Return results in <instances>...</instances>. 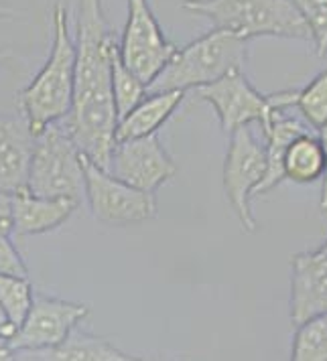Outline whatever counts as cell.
I'll return each instance as SVG.
<instances>
[{
  "mask_svg": "<svg viewBox=\"0 0 327 361\" xmlns=\"http://www.w3.org/2000/svg\"><path fill=\"white\" fill-rule=\"evenodd\" d=\"M185 94L187 92H181V90L148 92L129 114L118 120L114 132L116 142L143 138V136L159 132L165 122L175 114V110L181 106Z\"/></svg>",
  "mask_w": 327,
  "mask_h": 361,
  "instance_id": "cell-15",
  "label": "cell"
},
{
  "mask_svg": "<svg viewBox=\"0 0 327 361\" xmlns=\"http://www.w3.org/2000/svg\"><path fill=\"white\" fill-rule=\"evenodd\" d=\"M73 99L64 126L83 157L106 169L114 148L118 116L112 94V66L118 37L104 15L102 0H80L76 20Z\"/></svg>",
  "mask_w": 327,
  "mask_h": 361,
  "instance_id": "cell-1",
  "label": "cell"
},
{
  "mask_svg": "<svg viewBox=\"0 0 327 361\" xmlns=\"http://www.w3.org/2000/svg\"><path fill=\"white\" fill-rule=\"evenodd\" d=\"M0 274H11V276H20L29 279L27 264L23 262L18 250L13 246L8 235H0Z\"/></svg>",
  "mask_w": 327,
  "mask_h": 361,
  "instance_id": "cell-24",
  "label": "cell"
},
{
  "mask_svg": "<svg viewBox=\"0 0 327 361\" xmlns=\"http://www.w3.org/2000/svg\"><path fill=\"white\" fill-rule=\"evenodd\" d=\"M319 57H327V0H293Z\"/></svg>",
  "mask_w": 327,
  "mask_h": 361,
  "instance_id": "cell-23",
  "label": "cell"
},
{
  "mask_svg": "<svg viewBox=\"0 0 327 361\" xmlns=\"http://www.w3.org/2000/svg\"><path fill=\"white\" fill-rule=\"evenodd\" d=\"M90 307L64 298L35 295L33 305L11 337L18 355H31L59 345L88 317Z\"/></svg>",
  "mask_w": 327,
  "mask_h": 361,
  "instance_id": "cell-10",
  "label": "cell"
},
{
  "mask_svg": "<svg viewBox=\"0 0 327 361\" xmlns=\"http://www.w3.org/2000/svg\"><path fill=\"white\" fill-rule=\"evenodd\" d=\"M248 41L236 35L212 29L189 45L175 51L163 71L153 80L147 92L196 90L220 80L234 69H244Z\"/></svg>",
  "mask_w": 327,
  "mask_h": 361,
  "instance_id": "cell-4",
  "label": "cell"
},
{
  "mask_svg": "<svg viewBox=\"0 0 327 361\" xmlns=\"http://www.w3.org/2000/svg\"><path fill=\"white\" fill-rule=\"evenodd\" d=\"M181 8L244 41L256 37L311 41L293 0H183Z\"/></svg>",
  "mask_w": 327,
  "mask_h": 361,
  "instance_id": "cell-3",
  "label": "cell"
},
{
  "mask_svg": "<svg viewBox=\"0 0 327 361\" xmlns=\"http://www.w3.org/2000/svg\"><path fill=\"white\" fill-rule=\"evenodd\" d=\"M319 140H321V147L326 152V171H323V177H321V197H319V209L321 214H327V122L319 128Z\"/></svg>",
  "mask_w": 327,
  "mask_h": 361,
  "instance_id": "cell-26",
  "label": "cell"
},
{
  "mask_svg": "<svg viewBox=\"0 0 327 361\" xmlns=\"http://www.w3.org/2000/svg\"><path fill=\"white\" fill-rule=\"evenodd\" d=\"M106 169L120 180L148 193H155L179 171L157 132L116 142Z\"/></svg>",
  "mask_w": 327,
  "mask_h": 361,
  "instance_id": "cell-11",
  "label": "cell"
},
{
  "mask_svg": "<svg viewBox=\"0 0 327 361\" xmlns=\"http://www.w3.org/2000/svg\"><path fill=\"white\" fill-rule=\"evenodd\" d=\"M15 331H17V325L11 321V317H8L6 311L0 307V335H2V337H13Z\"/></svg>",
  "mask_w": 327,
  "mask_h": 361,
  "instance_id": "cell-28",
  "label": "cell"
},
{
  "mask_svg": "<svg viewBox=\"0 0 327 361\" xmlns=\"http://www.w3.org/2000/svg\"><path fill=\"white\" fill-rule=\"evenodd\" d=\"M295 108L315 132L327 122V69L317 73L303 90H297Z\"/></svg>",
  "mask_w": 327,
  "mask_h": 361,
  "instance_id": "cell-20",
  "label": "cell"
},
{
  "mask_svg": "<svg viewBox=\"0 0 327 361\" xmlns=\"http://www.w3.org/2000/svg\"><path fill=\"white\" fill-rule=\"evenodd\" d=\"M35 136L25 116L0 112V191L18 193L27 187Z\"/></svg>",
  "mask_w": 327,
  "mask_h": 361,
  "instance_id": "cell-13",
  "label": "cell"
},
{
  "mask_svg": "<svg viewBox=\"0 0 327 361\" xmlns=\"http://www.w3.org/2000/svg\"><path fill=\"white\" fill-rule=\"evenodd\" d=\"M13 13H15L13 8H8V6H2V4H0V20H2V18H8ZM11 57H13V51L0 49V66H2L6 59H11Z\"/></svg>",
  "mask_w": 327,
  "mask_h": 361,
  "instance_id": "cell-29",
  "label": "cell"
},
{
  "mask_svg": "<svg viewBox=\"0 0 327 361\" xmlns=\"http://www.w3.org/2000/svg\"><path fill=\"white\" fill-rule=\"evenodd\" d=\"M295 327L291 360L327 361V311L317 312Z\"/></svg>",
  "mask_w": 327,
  "mask_h": 361,
  "instance_id": "cell-19",
  "label": "cell"
},
{
  "mask_svg": "<svg viewBox=\"0 0 327 361\" xmlns=\"http://www.w3.org/2000/svg\"><path fill=\"white\" fill-rule=\"evenodd\" d=\"M175 51L177 47L167 39L148 0H129V18L118 39L122 66L148 87Z\"/></svg>",
  "mask_w": 327,
  "mask_h": 361,
  "instance_id": "cell-9",
  "label": "cell"
},
{
  "mask_svg": "<svg viewBox=\"0 0 327 361\" xmlns=\"http://www.w3.org/2000/svg\"><path fill=\"white\" fill-rule=\"evenodd\" d=\"M83 195L92 215L108 226H138L157 217V197L114 177L83 157Z\"/></svg>",
  "mask_w": 327,
  "mask_h": 361,
  "instance_id": "cell-8",
  "label": "cell"
},
{
  "mask_svg": "<svg viewBox=\"0 0 327 361\" xmlns=\"http://www.w3.org/2000/svg\"><path fill=\"white\" fill-rule=\"evenodd\" d=\"M25 360H41V361H134L138 357L126 355L118 347L110 343L108 339L98 337L90 331H85L80 325L69 331L66 339L59 345L31 353Z\"/></svg>",
  "mask_w": 327,
  "mask_h": 361,
  "instance_id": "cell-16",
  "label": "cell"
},
{
  "mask_svg": "<svg viewBox=\"0 0 327 361\" xmlns=\"http://www.w3.org/2000/svg\"><path fill=\"white\" fill-rule=\"evenodd\" d=\"M228 152L224 161L226 199L246 233H254L258 224L250 201L266 171V140L254 124H246L228 134Z\"/></svg>",
  "mask_w": 327,
  "mask_h": 361,
  "instance_id": "cell-7",
  "label": "cell"
},
{
  "mask_svg": "<svg viewBox=\"0 0 327 361\" xmlns=\"http://www.w3.org/2000/svg\"><path fill=\"white\" fill-rule=\"evenodd\" d=\"M15 228L13 193L0 191V235H11Z\"/></svg>",
  "mask_w": 327,
  "mask_h": 361,
  "instance_id": "cell-25",
  "label": "cell"
},
{
  "mask_svg": "<svg viewBox=\"0 0 327 361\" xmlns=\"http://www.w3.org/2000/svg\"><path fill=\"white\" fill-rule=\"evenodd\" d=\"M196 98L212 106L226 134L246 124H258L264 132L277 112L295 108L297 90L262 94L246 78L244 69H234L215 82L196 87Z\"/></svg>",
  "mask_w": 327,
  "mask_h": 361,
  "instance_id": "cell-5",
  "label": "cell"
},
{
  "mask_svg": "<svg viewBox=\"0 0 327 361\" xmlns=\"http://www.w3.org/2000/svg\"><path fill=\"white\" fill-rule=\"evenodd\" d=\"M25 191L39 197L82 201L83 154L64 124H51L35 136Z\"/></svg>",
  "mask_w": 327,
  "mask_h": 361,
  "instance_id": "cell-6",
  "label": "cell"
},
{
  "mask_svg": "<svg viewBox=\"0 0 327 361\" xmlns=\"http://www.w3.org/2000/svg\"><path fill=\"white\" fill-rule=\"evenodd\" d=\"M112 94H114V108L118 120L129 114L132 108L147 96V85L122 66L118 55H116L114 66H112Z\"/></svg>",
  "mask_w": 327,
  "mask_h": 361,
  "instance_id": "cell-22",
  "label": "cell"
},
{
  "mask_svg": "<svg viewBox=\"0 0 327 361\" xmlns=\"http://www.w3.org/2000/svg\"><path fill=\"white\" fill-rule=\"evenodd\" d=\"M283 171H285V179L301 185L321 180L326 171V152L315 132L295 136L285 152Z\"/></svg>",
  "mask_w": 327,
  "mask_h": 361,
  "instance_id": "cell-18",
  "label": "cell"
},
{
  "mask_svg": "<svg viewBox=\"0 0 327 361\" xmlns=\"http://www.w3.org/2000/svg\"><path fill=\"white\" fill-rule=\"evenodd\" d=\"M53 43L45 66L20 94L18 108L33 136L66 120L73 99L76 45L69 33V15L61 2L53 6Z\"/></svg>",
  "mask_w": 327,
  "mask_h": 361,
  "instance_id": "cell-2",
  "label": "cell"
},
{
  "mask_svg": "<svg viewBox=\"0 0 327 361\" xmlns=\"http://www.w3.org/2000/svg\"><path fill=\"white\" fill-rule=\"evenodd\" d=\"M305 132L315 130L307 122H301L295 116L287 114V110H280L273 116L270 126L262 132L264 140H266V171H264V177L258 183V187L254 189V195H264L285 180L283 159H285L287 147L291 145L295 136L305 134Z\"/></svg>",
  "mask_w": 327,
  "mask_h": 361,
  "instance_id": "cell-17",
  "label": "cell"
},
{
  "mask_svg": "<svg viewBox=\"0 0 327 361\" xmlns=\"http://www.w3.org/2000/svg\"><path fill=\"white\" fill-rule=\"evenodd\" d=\"M33 286L29 279L0 274V307L11 317L15 325H20L33 305Z\"/></svg>",
  "mask_w": 327,
  "mask_h": 361,
  "instance_id": "cell-21",
  "label": "cell"
},
{
  "mask_svg": "<svg viewBox=\"0 0 327 361\" xmlns=\"http://www.w3.org/2000/svg\"><path fill=\"white\" fill-rule=\"evenodd\" d=\"M327 311V252H301L291 260V323Z\"/></svg>",
  "mask_w": 327,
  "mask_h": 361,
  "instance_id": "cell-12",
  "label": "cell"
},
{
  "mask_svg": "<svg viewBox=\"0 0 327 361\" xmlns=\"http://www.w3.org/2000/svg\"><path fill=\"white\" fill-rule=\"evenodd\" d=\"M80 201L71 197H39L29 191L13 195L15 228L17 235H39L57 230L78 209Z\"/></svg>",
  "mask_w": 327,
  "mask_h": 361,
  "instance_id": "cell-14",
  "label": "cell"
},
{
  "mask_svg": "<svg viewBox=\"0 0 327 361\" xmlns=\"http://www.w3.org/2000/svg\"><path fill=\"white\" fill-rule=\"evenodd\" d=\"M18 360V353L11 343V337L0 335V361H15Z\"/></svg>",
  "mask_w": 327,
  "mask_h": 361,
  "instance_id": "cell-27",
  "label": "cell"
},
{
  "mask_svg": "<svg viewBox=\"0 0 327 361\" xmlns=\"http://www.w3.org/2000/svg\"><path fill=\"white\" fill-rule=\"evenodd\" d=\"M317 250H321V252H327V240H326V242H323V246L317 247Z\"/></svg>",
  "mask_w": 327,
  "mask_h": 361,
  "instance_id": "cell-30",
  "label": "cell"
}]
</instances>
